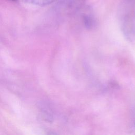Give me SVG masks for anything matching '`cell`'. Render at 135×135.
<instances>
[{
	"label": "cell",
	"mask_w": 135,
	"mask_h": 135,
	"mask_svg": "<svg viewBox=\"0 0 135 135\" xmlns=\"http://www.w3.org/2000/svg\"><path fill=\"white\" fill-rule=\"evenodd\" d=\"M14 1H22L25 3H30L32 4H35L40 6H45L50 4L57 0H12Z\"/></svg>",
	"instance_id": "3957f363"
},
{
	"label": "cell",
	"mask_w": 135,
	"mask_h": 135,
	"mask_svg": "<svg viewBox=\"0 0 135 135\" xmlns=\"http://www.w3.org/2000/svg\"><path fill=\"white\" fill-rule=\"evenodd\" d=\"M84 4V0H69L68 8L70 12H75L80 9Z\"/></svg>",
	"instance_id": "7a4b0ae2"
},
{
	"label": "cell",
	"mask_w": 135,
	"mask_h": 135,
	"mask_svg": "<svg viewBox=\"0 0 135 135\" xmlns=\"http://www.w3.org/2000/svg\"><path fill=\"white\" fill-rule=\"evenodd\" d=\"M83 22L85 27L89 30L94 28L96 25V20L95 18L93 15L90 13L83 14Z\"/></svg>",
	"instance_id": "6da1fadb"
},
{
	"label": "cell",
	"mask_w": 135,
	"mask_h": 135,
	"mask_svg": "<svg viewBox=\"0 0 135 135\" xmlns=\"http://www.w3.org/2000/svg\"><path fill=\"white\" fill-rule=\"evenodd\" d=\"M124 1H127V2H132V3H135V0H124Z\"/></svg>",
	"instance_id": "277c9868"
}]
</instances>
